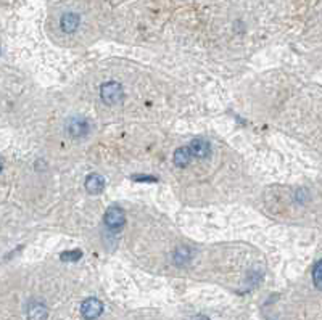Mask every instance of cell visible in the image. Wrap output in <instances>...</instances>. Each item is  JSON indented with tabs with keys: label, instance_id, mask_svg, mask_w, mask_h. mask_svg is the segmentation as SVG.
<instances>
[{
	"label": "cell",
	"instance_id": "obj_1",
	"mask_svg": "<svg viewBox=\"0 0 322 320\" xmlns=\"http://www.w3.org/2000/svg\"><path fill=\"white\" fill-rule=\"evenodd\" d=\"M100 97H102V100L106 103V105H116V103L123 100L124 92H123L121 84L112 81V82H106V84L102 86V89H100Z\"/></svg>",
	"mask_w": 322,
	"mask_h": 320
},
{
	"label": "cell",
	"instance_id": "obj_2",
	"mask_svg": "<svg viewBox=\"0 0 322 320\" xmlns=\"http://www.w3.org/2000/svg\"><path fill=\"white\" fill-rule=\"evenodd\" d=\"M103 221H105V225L110 227L112 230H118L126 224V212L121 208H118V206H112V208H108L105 211Z\"/></svg>",
	"mask_w": 322,
	"mask_h": 320
},
{
	"label": "cell",
	"instance_id": "obj_3",
	"mask_svg": "<svg viewBox=\"0 0 322 320\" xmlns=\"http://www.w3.org/2000/svg\"><path fill=\"white\" fill-rule=\"evenodd\" d=\"M102 312H103V304L100 303L97 298H87L86 301L81 304V314L87 320H94L100 317Z\"/></svg>",
	"mask_w": 322,
	"mask_h": 320
},
{
	"label": "cell",
	"instance_id": "obj_4",
	"mask_svg": "<svg viewBox=\"0 0 322 320\" xmlns=\"http://www.w3.org/2000/svg\"><path fill=\"white\" fill-rule=\"evenodd\" d=\"M190 154L195 158H206L209 154V143L205 139H195L189 145Z\"/></svg>",
	"mask_w": 322,
	"mask_h": 320
},
{
	"label": "cell",
	"instance_id": "obj_5",
	"mask_svg": "<svg viewBox=\"0 0 322 320\" xmlns=\"http://www.w3.org/2000/svg\"><path fill=\"white\" fill-rule=\"evenodd\" d=\"M86 189L89 193H92V195H98V193H102L103 189H105V180L102 175H98V174H90L89 177L86 179Z\"/></svg>",
	"mask_w": 322,
	"mask_h": 320
},
{
	"label": "cell",
	"instance_id": "obj_6",
	"mask_svg": "<svg viewBox=\"0 0 322 320\" xmlns=\"http://www.w3.org/2000/svg\"><path fill=\"white\" fill-rule=\"evenodd\" d=\"M68 132L71 134L73 137H83V136H86V134L89 132L87 121L79 119V118L71 119V121H69V124H68Z\"/></svg>",
	"mask_w": 322,
	"mask_h": 320
},
{
	"label": "cell",
	"instance_id": "obj_7",
	"mask_svg": "<svg viewBox=\"0 0 322 320\" xmlns=\"http://www.w3.org/2000/svg\"><path fill=\"white\" fill-rule=\"evenodd\" d=\"M48 315V311L44 304L40 303H31L28 307V318L29 320H45Z\"/></svg>",
	"mask_w": 322,
	"mask_h": 320
},
{
	"label": "cell",
	"instance_id": "obj_8",
	"mask_svg": "<svg viewBox=\"0 0 322 320\" xmlns=\"http://www.w3.org/2000/svg\"><path fill=\"white\" fill-rule=\"evenodd\" d=\"M190 159H192V154H190L189 147H180L174 151V163L177 168H185Z\"/></svg>",
	"mask_w": 322,
	"mask_h": 320
},
{
	"label": "cell",
	"instance_id": "obj_9",
	"mask_svg": "<svg viewBox=\"0 0 322 320\" xmlns=\"http://www.w3.org/2000/svg\"><path fill=\"white\" fill-rule=\"evenodd\" d=\"M79 26V16L76 13H66L62 16V29L65 33H74Z\"/></svg>",
	"mask_w": 322,
	"mask_h": 320
},
{
	"label": "cell",
	"instance_id": "obj_10",
	"mask_svg": "<svg viewBox=\"0 0 322 320\" xmlns=\"http://www.w3.org/2000/svg\"><path fill=\"white\" fill-rule=\"evenodd\" d=\"M313 278H314V285H316V288H319V290H320V285H322V264H320V261H317L316 265H314V269H313Z\"/></svg>",
	"mask_w": 322,
	"mask_h": 320
},
{
	"label": "cell",
	"instance_id": "obj_11",
	"mask_svg": "<svg viewBox=\"0 0 322 320\" xmlns=\"http://www.w3.org/2000/svg\"><path fill=\"white\" fill-rule=\"evenodd\" d=\"M176 264H185L189 259H190V251L187 250V248H182V250H177V253H176Z\"/></svg>",
	"mask_w": 322,
	"mask_h": 320
},
{
	"label": "cell",
	"instance_id": "obj_12",
	"mask_svg": "<svg viewBox=\"0 0 322 320\" xmlns=\"http://www.w3.org/2000/svg\"><path fill=\"white\" fill-rule=\"evenodd\" d=\"M62 261H77V259H81V257H83V251L81 250H74V251H66V253H63L62 256Z\"/></svg>",
	"mask_w": 322,
	"mask_h": 320
},
{
	"label": "cell",
	"instance_id": "obj_13",
	"mask_svg": "<svg viewBox=\"0 0 322 320\" xmlns=\"http://www.w3.org/2000/svg\"><path fill=\"white\" fill-rule=\"evenodd\" d=\"M192 320H209V318H208L206 315H195Z\"/></svg>",
	"mask_w": 322,
	"mask_h": 320
},
{
	"label": "cell",
	"instance_id": "obj_14",
	"mask_svg": "<svg viewBox=\"0 0 322 320\" xmlns=\"http://www.w3.org/2000/svg\"><path fill=\"white\" fill-rule=\"evenodd\" d=\"M0 172H2V159H0Z\"/></svg>",
	"mask_w": 322,
	"mask_h": 320
}]
</instances>
